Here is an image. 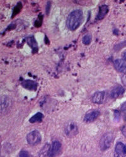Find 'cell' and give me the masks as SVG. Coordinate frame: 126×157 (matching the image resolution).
<instances>
[{
	"label": "cell",
	"mask_w": 126,
	"mask_h": 157,
	"mask_svg": "<svg viewBox=\"0 0 126 157\" xmlns=\"http://www.w3.org/2000/svg\"><path fill=\"white\" fill-rule=\"evenodd\" d=\"M83 21V12L80 10H76L68 15L66 20V26L70 30L74 31L80 27Z\"/></svg>",
	"instance_id": "obj_1"
},
{
	"label": "cell",
	"mask_w": 126,
	"mask_h": 157,
	"mask_svg": "<svg viewBox=\"0 0 126 157\" xmlns=\"http://www.w3.org/2000/svg\"><path fill=\"white\" fill-rule=\"evenodd\" d=\"M12 105V99L9 96L4 95L0 97V114H6L10 110Z\"/></svg>",
	"instance_id": "obj_2"
},
{
	"label": "cell",
	"mask_w": 126,
	"mask_h": 157,
	"mask_svg": "<svg viewBox=\"0 0 126 157\" xmlns=\"http://www.w3.org/2000/svg\"><path fill=\"white\" fill-rule=\"evenodd\" d=\"M114 139L113 135L111 133H107L102 136L100 142V147L102 151H105L110 148Z\"/></svg>",
	"instance_id": "obj_3"
},
{
	"label": "cell",
	"mask_w": 126,
	"mask_h": 157,
	"mask_svg": "<svg viewBox=\"0 0 126 157\" xmlns=\"http://www.w3.org/2000/svg\"><path fill=\"white\" fill-rule=\"evenodd\" d=\"M42 136L37 130L31 131L27 136V143L30 145H37L41 142Z\"/></svg>",
	"instance_id": "obj_4"
},
{
	"label": "cell",
	"mask_w": 126,
	"mask_h": 157,
	"mask_svg": "<svg viewBox=\"0 0 126 157\" xmlns=\"http://www.w3.org/2000/svg\"><path fill=\"white\" fill-rule=\"evenodd\" d=\"M65 133L69 138H73L78 133V128L74 122H69L65 127Z\"/></svg>",
	"instance_id": "obj_5"
},
{
	"label": "cell",
	"mask_w": 126,
	"mask_h": 157,
	"mask_svg": "<svg viewBox=\"0 0 126 157\" xmlns=\"http://www.w3.org/2000/svg\"><path fill=\"white\" fill-rule=\"evenodd\" d=\"M62 145L61 143L55 141L52 143V145H50V149L49 157H55L56 156L61 150Z\"/></svg>",
	"instance_id": "obj_6"
},
{
	"label": "cell",
	"mask_w": 126,
	"mask_h": 157,
	"mask_svg": "<svg viewBox=\"0 0 126 157\" xmlns=\"http://www.w3.org/2000/svg\"><path fill=\"white\" fill-rule=\"evenodd\" d=\"M100 112L98 110H91L88 112L84 118V121L90 123L95 121L100 115Z\"/></svg>",
	"instance_id": "obj_7"
},
{
	"label": "cell",
	"mask_w": 126,
	"mask_h": 157,
	"mask_svg": "<svg viewBox=\"0 0 126 157\" xmlns=\"http://www.w3.org/2000/svg\"><path fill=\"white\" fill-rule=\"evenodd\" d=\"M114 66L117 71L126 75V61L124 60H115L114 62Z\"/></svg>",
	"instance_id": "obj_8"
},
{
	"label": "cell",
	"mask_w": 126,
	"mask_h": 157,
	"mask_svg": "<svg viewBox=\"0 0 126 157\" xmlns=\"http://www.w3.org/2000/svg\"><path fill=\"white\" fill-rule=\"evenodd\" d=\"M126 154V145L119 142L117 143L115 148V155L116 157H121Z\"/></svg>",
	"instance_id": "obj_9"
},
{
	"label": "cell",
	"mask_w": 126,
	"mask_h": 157,
	"mask_svg": "<svg viewBox=\"0 0 126 157\" xmlns=\"http://www.w3.org/2000/svg\"><path fill=\"white\" fill-rule=\"evenodd\" d=\"M125 92V89L121 86L115 87L110 93V97L112 98H117L122 95Z\"/></svg>",
	"instance_id": "obj_10"
},
{
	"label": "cell",
	"mask_w": 126,
	"mask_h": 157,
	"mask_svg": "<svg viewBox=\"0 0 126 157\" xmlns=\"http://www.w3.org/2000/svg\"><path fill=\"white\" fill-rule=\"evenodd\" d=\"M105 92H97L95 93L92 97L91 101L95 104H101L104 101L105 98Z\"/></svg>",
	"instance_id": "obj_11"
},
{
	"label": "cell",
	"mask_w": 126,
	"mask_h": 157,
	"mask_svg": "<svg viewBox=\"0 0 126 157\" xmlns=\"http://www.w3.org/2000/svg\"><path fill=\"white\" fill-rule=\"evenodd\" d=\"M22 86L29 90H36L37 87V83L32 80H25L22 83Z\"/></svg>",
	"instance_id": "obj_12"
},
{
	"label": "cell",
	"mask_w": 126,
	"mask_h": 157,
	"mask_svg": "<svg viewBox=\"0 0 126 157\" xmlns=\"http://www.w3.org/2000/svg\"><path fill=\"white\" fill-rule=\"evenodd\" d=\"M108 12V6L104 5H102V6H100V9H99V12H98V13L97 15V19L98 20H102L103 19L105 16H106V15L107 14Z\"/></svg>",
	"instance_id": "obj_13"
},
{
	"label": "cell",
	"mask_w": 126,
	"mask_h": 157,
	"mask_svg": "<svg viewBox=\"0 0 126 157\" xmlns=\"http://www.w3.org/2000/svg\"><path fill=\"white\" fill-rule=\"evenodd\" d=\"M50 149V145L49 144H46L42 148L39 152V157H49Z\"/></svg>",
	"instance_id": "obj_14"
},
{
	"label": "cell",
	"mask_w": 126,
	"mask_h": 157,
	"mask_svg": "<svg viewBox=\"0 0 126 157\" xmlns=\"http://www.w3.org/2000/svg\"><path fill=\"white\" fill-rule=\"evenodd\" d=\"M44 118L43 114L41 112H38L36 114L34 115L30 119L29 121L30 123H36V122H40L43 121V119Z\"/></svg>",
	"instance_id": "obj_15"
},
{
	"label": "cell",
	"mask_w": 126,
	"mask_h": 157,
	"mask_svg": "<svg viewBox=\"0 0 126 157\" xmlns=\"http://www.w3.org/2000/svg\"><path fill=\"white\" fill-rule=\"evenodd\" d=\"M92 39V36L91 34H87L83 38V43L85 45H89Z\"/></svg>",
	"instance_id": "obj_16"
},
{
	"label": "cell",
	"mask_w": 126,
	"mask_h": 157,
	"mask_svg": "<svg viewBox=\"0 0 126 157\" xmlns=\"http://www.w3.org/2000/svg\"><path fill=\"white\" fill-rule=\"evenodd\" d=\"M20 157H32L30 154L25 150H22L20 153Z\"/></svg>",
	"instance_id": "obj_17"
},
{
	"label": "cell",
	"mask_w": 126,
	"mask_h": 157,
	"mask_svg": "<svg viewBox=\"0 0 126 157\" xmlns=\"http://www.w3.org/2000/svg\"><path fill=\"white\" fill-rule=\"evenodd\" d=\"M121 112L124 114V115L126 114V102H125L121 106Z\"/></svg>",
	"instance_id": "obj_18"
},
{
	"label": "cell",
	"mask_w": 126,
	"mask_h": 157,
	"mask_svg": "<svg viewBox=\"0 0 126 157\" xmlns=\"http://www.w3.org/2000/svg\"><path fill=\"white\" fill-rule=\"evenodd\" d=\"M122 135L125 136V138H126V125L123 126L122 128Z\"/></svg>",
	"instance_id": "obj_19"
},
{
	"label": "cell",
	"mask_w": 126,
	"mask_h": 157,
	"mask_svg": "<svg viewBox=\"0 0 126 157\" xmlns=\"http://www.w3.org/2000/svg\"><path fill=\"white\" fill-rule=\"evenodd\" d=\"M122 82L124 85L126 86V75H124L122 77Z\"/></svg>",
	"instance_id": "obj_20"
},
{
	"label": "cell",
	"mask_w": 126,
	"mask_h": 157,
	"mask_svg": "<svg viewBox=\"0 0 126 157\" xmlns=\"http://www.w3.org/2000/svg\"><path fill=\"white\" fill-rule=\"evenodd\" d=\"M120 118V112L117 111H115V118L117 119H119Z\"/></svg>",
	"instance_id": "obj_21"
},
{
	"label": "cell",
	"mask_w": 126,
	"mask_h": 157,
	"mask_svg": "<svg viewBox=\"0 0 126 157\" xmlns=\"http://www.w3.org/2000/svg\"><path fill=\"white\" fill-rule=\"evenodd\" d=\"M122 57H123L124 60L126 61V51H125L124 53H123V54H122Z\"/></svg>",
	"instance_id": "obj_22"
},
{
	"label": "cell",
	"mask_w": 126,
	"mask_h": 157,
	"mask_svg": "<svg viewBox=\"0 0 126 157\" xmlns=\"http://www.w3.org/2000/svg\"><path fill=\"white\" fill-rule=\"evenodd\" d=\"M125 157H126V156H125Z\"/></svg>",
	"instance_id": "obj_23"
}]
</instances>
